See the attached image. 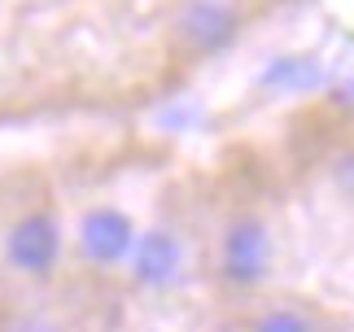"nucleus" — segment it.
I'll use <instances>...</instances> for the list:
<instances>
[{
  "label": "nucleus",
  "mask_w": 354,
  "mask_h": 332,
  "mask_svg": "<svg viewBox=\"0 0 354 332\" xmlns=\"http://www.w3.org/2000/svg\"><path fill=\"white\" fill-rule=\"evenodd\" d=\"M0 332H75L62 315H48V311H13Z\"/></svg>",
  "instance_id": "0eeeda50"
},
{
  "label": "nucleus",
  "mask_w": 354,
  "mask_h": 332,
  "mask_svg": "<svg viewBox=\"0 0 354 332\" xmlns=\"http://www.w3.org/2000/svg\"><path fill=\"white\" fill-rule=\"evenodd\" d=\"M136 219L118 205H88L75 223V254L92 271H118L127 267L131 249H136Z\"/></svg>",
  "instance_id": "39448f33"
},
{
  "label": "nucleus",
  "mask_w": 354,
  "mask_h": 332,
  "mask_svg": "<svg viewBox=\"0 0 354 332\" xmlns=\"http://www.w3.org/2000/svg\"><path fill=\"white\" fill-rule=\"evenodd\" d=\"M241 35L236 0H180L171 9V48L184 62H201L223 53Z\"/></svg>",
  "instance_id": "7ed1b4c3"
},
{
  "label": "nucleus",
  "mask_w": 354,
  "mask_h": 332,
  "mask_svg": "<svg viewBox=\"0 0 354 332\" xmlns=\"http://www.w3.org/2000/svg\"><path fill=\"white\" fill-rule=\"evenodd\" d=\"M66 262V228L44 192L22 197L0 223V267L22 284H48Z\"/></svg>",
  "instance_id": "f257e3e1"
},
{
  "label": "nucleus",
  "mask_w": 354,
  "mask_h": 332,
  "mask_svg": "<svg viewBox=\"0 0 354 332\" xmlns=\"http://www.w3.org/2000/svg\"><path fill=\"white\" fill-rule=\"evenodd\" d=\"M245 332H328V320L306 302H271L245 324Z\"/></svg>",
  "instance_id": "423d86ee"
},
{
  "label": "nucleus",
  "mask_w": 354,
  "mask_h": 332,
  "mask_svg": "<svg viewBox=\"0 0 354 332\" xmlns=\"http://www.w3.org/2000/svg\"><path fill=\"white\" fill-rule=\"evenodd\" d=\"M127 275H131V284L149 288V293H171V288L184 284V275H188V237L171 214H162L158 223L136 232Z\"/></svg>",
  "instance_id": "20e7f679"
},
{
  "label": "nucleus",
  "mask_w": 354,
  "mask_h": 332,
  "mask_svg": "<svg viewBox=\"0 0 354 332\" xmlns=\"http://www.w3.org/2000/svg\"><path fill=\"white\" fill-rule=\"evenodd\" d=\"M271 267H276L271 219L250 201L232 205L214 232V275L236 293H250V288H263L271 280Z\"/></svg>",
  "instance_id": "f03ea898"
}]
</instances>
